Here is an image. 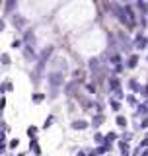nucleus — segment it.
<instances>
[{"label": "nucleus", "instance_id": "1", "mask_svg": "<svg viewBox=\"0 0 148 156\" xmlns=\"http://www.w3.org/2000/svg\"><path fill=\"white\" fill-rule=\"evenodd\" d=\"M47 82H49V88H51L53 96H55L57 92H58V88L65 84V72H61V70H51V72H49V76H47Z\"/></svg>", "mask_w": 148, "mask_h": 156}, {"label": "nucleus", "instance_id": "2", "mask_svg": "<svg viewBox=\"0 0 148 156\" xmlns=\"http://www.w3.org/2000/svg\"><path fill=\"white\" fill-rule=\"evenodd\" d=\"M132 47H135L136 51H144V49H148V37H146L142 31L135 33V39H132Z\"/></svg>", "mask_w": 148, "mask_h": 156}, {"label": "nucleus", "instance_id": "3", "mask_svg": "<svg viewBox=\"0 0 148 156\" xmlns=\"http://www.w3.org/2000/svg\"><path fill=\"white\" fill-rule=\"evenodd\" d=\"M88 127H90V123H88L86 119H74L70 123V129L72 131H86Z\"/></svg>", "mask_w": 148, "mask_h": 156}, {"label": "nucleus", "instance_id": "4", "mask_svg": "<svg viewBox=\"0 0 148 156\" xmlns=\"http://www.w3.org/2000/svg\"><path fill=\"white\" fill-rule=\"evenodd\" d=\"M107 86H109V90L111 92H115V90H121V78L119 76H109V80H107Z\"/></svg>", "mask_w": 148, "mask_h": 156}, {"label": "nucleus", "instance_id": "5", "mask_svg": "<svg viewBox=\"0 0 148 156\" xmlns=\"http://www.w3.org/2000/svg\"><path fill=\"white\" fill-rule=\"evenodd\" d=\"M135 117H148V105L146 104H139L136 105V111H135Z\"/></svg>", "mask_w": 148, "mask_h": 156}, {"label": "nucleus", "instance_id": "6", "mask_svg": "<svg viewBox=\"0 0 148 156\" xmlns=\"http://www.w3.org/2000/svg\"><path fill=\"white\" fill-rule=\"evenodd\" d=\"M139 61H140L139 55H129V58H127V62H125V66H127V68H136V66H139Z\"/></svg>", "mask_w": 148, "mask_h": 156}, {"label": "nucleus", "instance_id": "7", "mask_svg": "<svg viewBox=\"0 0 148 156\" xmlns=\"http://www.w3.org/2000/svg\"><path fill=\"white\" fill-rule=\"evenodd\" d=\"M23 45L35 47V35H33V31H26V33H23Z\"/></svg>", "mask_w": 148, "mask_h": 156}, {"label": "nucleus", "instance_id": "8", "mask_svg": "<svg viewBox=\"0 0 148 156\" xmlns=\"http://www.w3.org/2000/svg\"><path fill=\"white\" fill-rule=\"evenodd\" d=\"M103 123H105V115L101 113V115H93V119H92V123H90V125L93 127V129H100Z\"/></svg>", "mask_w": 148, "mask_h": 156}, {"label": "nucleus", "instance_id": "9", "mask_svg": "<svg viewBox=\"0 0 148 156\" xmlns=\"http://www.w3.org/2000/svg\"><path fill=\"white\" fill-rule=\"evenodd\" d=\"M117 146H119V150H121V156H131V148H129V143H127V140H119Z\"/></svg>", "mask_w": 148, "mask_h": 156}, {"label": "nucleus", "instance_id": "10", "mask_svg": "<svg viewBox=\"0 0 148 156\" xmlns=\"http://www.w3.org/2000/svg\"><path fill=\"white\" fill-rule=\"evenodd\" d=\"M127 86H129V90H132L135 92V94H140V84H139V80H136V78H131L129 82H127Z\"/></svg>", "mask_w": 148, "mask_h": 156}, {"label": "nucleus", "instance_id": "11", "mask_svg": "<svg viewBox=\"0 0 148 156\" xmlns=\"http://www.w3.org/2000/svg\"><path fill=\"white\" fill-rule=\"evenodd\" d=\"M12 20H14V26L19 27V29H22L23 26H27V20H26V18H22V16H18V14H14Z\"/></svg>", "mask_w": 148, "mask_h": 156}, {"label": "nucleus", "instance_id": "12", "mask_svg": "<svg viewBox=\"0 0 148 156\" xmlns=\"http://www.w3.org/2000/svg\"><path fill=\"white\" fill-rule=\"evenodd\" d=\"M23 58H27V61H33V58H35V51H33V47L23 45Z\"/></svg>", "mask_w": 148, "mask_h": 156}, {"label": "nucleus", "instance_id": "13", "mask_svg": "<svg viewBox=\"0 0 148 156\" xmlns=\"http://www.w3.org/2000/svg\"><path fill=\"white\" fill-rule=\"evenodd\" d=\"M12 90H14V84L10 80L2 82V86H0V94H6V92H12Z\"/></svg>", "mask_w": 148, "mask_h": 156}, {"label": "nucleus", "instance_id": "14", "mask_svg": "<svg viewBox=\"0 0 148 156\" xmlns=\"http://www.w3.org/2000/svg\"><path fill=\"white\" fill-rule=\"evenodd\" d=\"M45 100H47V96L41 94V92H35V94L31 96V101H33V104H41V101H45Z\"/></svg>", "mask_w": 148, "mask_h": 156}, {"label": "nucleus", "instance_id": "15", "mask_svg": "<svg viewBox=\"0 0 148 156\" xmlns=\"http://www.w3.org/2000/svg\"><path fill=\"white\" fill-rule=\"evenodd\" d=\"M115 123H117V127H119V129H125L129 121H127L125 115H117V117H115Z\"/></svg>", "mask_w": 148, "mask_h": 156}, {"label": "nucleus", "instance_id": "16", "mask_svg": "<svg viewBox=\"0 0 148 156\" xmlns=\"http://www.w3.org/2000/svg\"><path fill=\"white\" fill-rule=\"evenodd\" d=\"M135 6H136V8H139L140 12H142L140 16H148V14H146V12H148V2H136Z\"/></svg>", "mask_w": 148, "mask_h": 156}, {"label": "nucleus", "instance_id": "17", "mask_svg": "<svg viewBox=\"0 0 148 156\" xmlns=\"http://www.w3.org/2000/svg\"><path fill=\"white\" fill-rule=\"evenodd\" d=\"M0 62H2L4 66H8L10 62H12V57H10L8 53H2V55H0Z\"/></svg>", "mask_w": 148, "mask_h": 156}, {"label": "nucleus", "instance_id": "18", "mask_svg": "<svg viewBox=\"0 0 148 156\" xmlns=\"http://www.w3.org/2000/svg\"><path fill=\"white\" fill-rule=\"evenodd\" d=\"M109 105H111V109H113V111H117V113H119V111H121V101L113 100V98L109 100Z\"/></svg>", "mask_w": 148, "mask_h": 156}, {"label": "nucleus", "instance_id": "19", "mask_svg": "<svg viewBox=\"0 0 148 156\" xmlns=\"http://www.w3.org/2000/svg\"><path fill=\"white\" fill-rule=\"evenodd\" d=\"M113 140H117V133H113V131H111V133L105 135V143H103V144H111Z\"/></svg>", "mask_w": 148, "mask_h": 156}, {"label": "nucleus", "instance_id": "20", "mask_svg": "<svg viewBox=\"0 0 148 156\" xmlns=\"http://www.w3.org/2000/svg\"><path fill=\"white\" fill-rule=\"evenodd\" d=\"M93 143H96V144H103V143H105V136H103L101 133H96V135H93Z\"/></svg>", "mask_w": 148, "mask_h": 156}, {"label": "nucleus", "instance_id": "21", "mask_svg": "<svg viewBox=\"0 0 148 156\" xmlns=\"http://www.w3.org/2000/svg\"><path fill=\"white\" fill-rule=\"evenodd\" d=\"M31 150L37 156H41V148H39V144H37V139H31Z\"/></svg>", "mask_w": 148, "mask_h": 156}, {"label": "nucleus", "instance_id": "22", "mask_svg": "<svg viewBox=\"0 0 148 156\" xmlns=\"http://www.w3.org/2000/svg\"><path fill=\"white\" fill-rule=\"evenodd\" d=\"M127 104H129V105H132V107H135V105H139V101H136L135 94H129V96H127Z\"/></svg>", "mask_w": 148, "mask_h": 156}, {"label": "nucleus", "instance_id": "23", "mask_svg": "<svg viewBox=\"0 0 148 156\" xmlns=\"http://www.w3.org/2000/svg\"><path fill=\"white\" fill-rule=\"evenodd\" d=\"M53 123H55V115H49L47 117V121H45V125H43V129H49Z\"/></svg>", "mask_w": 148, "mask_h": 156}, {"label": "nucleus", "instance_id": "24", "mask_svg": "<svg viewBox=\"0 0 148 156\" xmlns=\"http://www.w3.org/2000/svg\"><path fill=\"white\" fill-rule=\"evenodd\" d=\"M123 98H125L123 90H115V92H113V100H123Z\"/></svg>", "mask_w": 148, "mask_h": 156}, {"label": "nucleus", "instance_id": "25", "mask_svg": "<svg viewBox=\"0 0 148 156\" xmlns=\"http://www.w3.org/2000/svg\"><path fill=\"white\" fill-rule=\"evenodd\" d=\"M139 23H140V27L144 29V27L148 26V18H146V16H140V20H139Z\"/></svg>", "mask_w": 148, "mask_h": 156}, {"label": "nucleus", "instance_id": "26", "mask_svg": "<svg viewBox=\"0 0 148 156\" xmlns=\"http://www.w3.org/2000/svg\"><path fill=\"white\" fill-rule=\"evenodd\" d=\"M140 96H142V98H146V100H148V84H144V86L140 88Z\"/></svg>", "mask_w": 148, "mask_h": 156}, {"label": "nucleus", "instance_id": "27", "mask_svg": "<svg viewBox=\"0 0 148 156\" xmlns=\"http://www.w3.org/2000/svg\"><path fill=\"white\" fill-rule=\"evenodd\" d=\"M16 10V2H6V12H14Z\"/></svg>", "mask_w": 148, "mask_h": 156}, {"label": "nucleus", "instance_id": "28", "mask_svg": "<svg viewBox=\"0 0 148 156\" xmlns=\"http://www.w3.org/2000/svg\"><path fill=\"white\" fill-rule=\"evenodd\" d=\"M142 148H144V150L148 148V136H144V139L140 140V150H142Z\"/></svg>", "mask_w": 148, "mask_h": 156}, {"label": "nucleus", "instance_id": "29", "mask_svg": "<svg viewBox=\"0 0 148 156\" xmlns=\"http://www.w3.org/2000/svg\"><path fill=\"white\" fill-rule=\"evenodd\" d=\"M18 144H19V139H12V140H10V148H16Z\"/></svg>", "mask_w": 148, "mask_h": 156}, {"label": "nucleus", "instance_id": "30", "mask_svg": "<svg viewBox=\"0 0 148 156\" xmlns=\"http://www.w3.org/2000/svg\"><path fill=\"white\" fill-rule=\"evenodd\" d=\"M86 90L90 92V94H96V86L93 84H86Z\"/></svg>", "mask_w": 148, "mask_h": 156}, {"label": "nucleus", "instance_id": "31", "mask_svg": "<svg viewBox=\"0 0 148 156\" xmlns=\"http://www.w3.org/2000/svg\"><path fill=\"white\" fill-rule=\"evenodd\" d=\"M139 129H148V117H146V119H142V123L139 125Z\"/></svg>", "mask_w": 148, "mask_h": 156}, {"label": "nucleus", "instance_id": "32", "mask_svg": "<svg viewBox=\"0 0 148 156\" xmlns=\"http://www.w3.org/2000/svg\"><path fill=\"white\" fill-rule=\"evenodd\" d=\"M35 133H37V127H29V129H27V135L29 136H33Z\"/></svg>", "mask_w": 148, "mask_h": 156}, {"label": "nucleus", "instance_id": "33", "mask_svg": "<svg viewBox=\"0 0 148 156\" xmlns=\"http://www.w3.org/2000/svg\"><path fill=\"white\" fill-rule=\"evenodd\" d=\"M4 152H6V143L0 140V154H4Z\"/></svg>", "mask_w": 148, "mask_h": 156}, {"label": "nucleus", "instance_id": "34", "mask_svg": "<svg viewBox=\"0 0 148 156\" xmlns=\"http://www.w3.org/2000/svg\"><path fill=\"white\" fill-rule=\"evenodd\" d=\"M6 107V98H0V111Z\"/></svg>", "mask_w": 148, "mask_h": 156}, {"label": "nucleus", "instance_id": "35", "mask_svg": "<svg viewBox=\"0 0 148 156\" xmlns=\"http://www.w3.org/2000/svg\"><path fill=\"white\" fill-rule=\"evenodd\" d=\"M4 29H6V23H4V20H2V18H0V33H2V31H4Z\"/></svg>", "mask_w": 148, "mask_h": 156}, {"label": "nucleus", "instance_id": "36", "mask_svg": "<svg viewBox=\"0 0 148 156\" xmlns=\"http://www.w3.org/2000/svg\"><path fill=\"white\" fill-rule=\"evenodd\" d=\"M19 45H22V41H18V39L12 43V47H14V49H19Z\"/></svg>", "mask_w": 148, "mask_h": 156}, {"label": "nucleus", "instance_id": "37", "mask_svg": "<svg viewBox=\"0 0 148 156\" xmlns=\"http://www.w3.org/2000/svg\"><path fill=\"white\" fill-rule=\"evenodd\" d=\"M76 156H88V152H86V150H80V152H78Z\"/></svg>", "mask_w": 148, "mask_h": 156}, {"label": "nucleus", "instance_id": "38", "mask_svg": "<svg viewBox=\"0 0 148 156\" xmlns=\"http://www.w3.org/2000/svg\"><path fill=\"white\" fill-rule=\"evenodd\" d=\"M0 127H2V129H8V125H6V121H0Z\"/></svg>", "mask_w": 148, "mask_h": 156}, {"label": "nucleus", "instance_id": "39", "mask_svg": "<svg viewBox=\"0 0 148 156\" xmlns=\"http://www.w3.org/2000/svg\"><path fill=\"white\" fill-rule=\"evenodd\" d=\"M88 156H97V152H96V150H90V152H88Z\"/></svg>", "mask_w": 148, "mask_h": 156}, {"label": "nucleus", "instance_id": "40", "mask_svg": "<svg viewBox=\"0 0 148 156\" xmlns=\"http://www.w3.org/2000/svg\"><path fill=\"white\" fill-rule=\"evenodd\" d=\"M0 140H4V131H0Z\"/></svg>", "mask_w": 148, "mask_h": 156}, {"label": "nucleus", "instance_id": "41", "mask_svg": "<svg viewBox=\"0 0 148 156\" xmlns=\"http://www.w3.org/2000/svg\"><path fill=\"white\" fill-rule=\"evenodd\" d=\"M142 156H148V148H146V150H142Z\"/></svg>", "mask_w": 148, "mask_h": 156}, {"label": "nucleus", "instance_id": "42", "mask_svg": "<svg viewBox=\"0 0 148 156\" xmlns=\"http://www.w3.org/2000/svg\"><path fill=\"white\" fill-rule=\"evenodd\" d=\"M18 156H26V152H19V154H18Z\"/></svg>", "mask_w": 148, "mask_h": 156}, {"label": "nucleus", "instance_id": "43", "mask_svg": "<svg viewBox=\"0 0 148 156\" xmlns=\"http://www.w3.org/2000/svg\"><path fill=\"white\" fill-rule=\"evenodd\" d=\"M146 61H148V55H146Z\"/></svg>", "mask_w": 148, "mask_h": 156}]
</instances>
